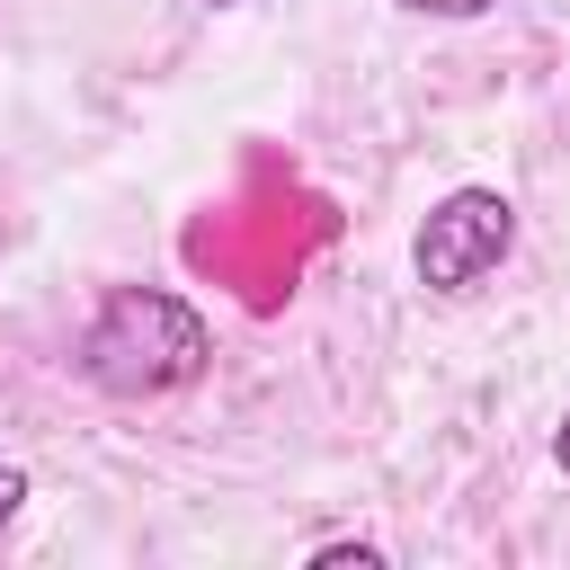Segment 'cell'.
<instances>
[{"mask_svg":"<svg viewBox=\"0 0 570 570\" xmlns=\"http://www.w3.org/2000/svg\"><path fill=\"white\" fill-rule=\"evenodd\" d=\"M80 383H98L107 401H160V392H187L205 383L214 365V330L187 294L169 285H107L80 347H71Z\"/></svg>","mask_w":570,"mask_h":570,"instance_id":"1","label":"cell"},{"mask_svg":"<svg viewBox=\"0 0 570 570\" xmlns=\"http://www.w3.org/2000/svg\"><path fill=\"white\" fill-rule=\"evenodd\" d=\"M517 249V205L499 187H445L410 232V276L428 294H481Z\"/></svg>","mask_w":570,"mask_h":570,"instance_id":"2","label":"cell"},{"mask_svg":"<svg viewBox=\"0 0 570 570\" xmlns=\"http://www.w3.org/2000/svg\"><path fill=\"white\" fill-rule=\"evenodd\" d=\"M383 570V543H356V534H338V543H312V570Z\"/></svg>","mask_w":570,"mask_h":570,"instance_id":"3","label":"cell"},{"mask_svg":"<svg viewBox=\"0 0 570 570\" xmlns=\"http://www.w3.org/2000/svg\"><path fill=\"white\" fill-rule=\"evenodd\" d=\"M401 9H419V18H490L499 0H401Z\"/></svg>","mask_w":570,"mask_h":570,"instance_id":"4","label":"cell"},{"mask_svg":"<svg viewBox=\"0 0 570 570\" xmlns=\"http://www.w3.org/2000/svg\"><path fill=\"white\" fill-rule=\"evenodd\" d=\"M27 508V463H0V525Z\"/></svg>","mask_w":570,"mask_h":570,"instance_id":"5","label":"cell"},{"mask_svg":"<svg viewBox=\"0 0 570 570\" xmlns=\"http://www.w3.org/2000/svg\"><path fill=\"white\" fill-rule=\"evenodd\" d=\"M552 463L570 472V410H561V428H552Z\"/></svg>","mask_w":570,"mask_h":570,"instance_id":"6","label":"cell"},{"mask_svg":"<svg viewBox=\"0 0 570 570\" xmlns=\"http://www.w3.org/2000/svg\"><path fill=\"white\" fill-rule=\"evenodd\" d=\"M205 9H240V0H205Z\"/></svg>","mask_w":570,"mask_h":570,"instance_id":"7","label":"cell"}]
</instances>
